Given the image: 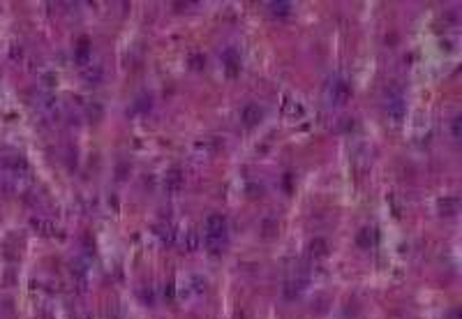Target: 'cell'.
Listing matches in <instances>:
<instances>
[{
	"label": "cell",
	"instance_id": "cell-1",
	"mask_svg": "<svg viewBox=\"0 0 462 319\" xmlns=\"http://www.w3.org/2000/svg\"><path fill=\"white\" fill-rule=\"evenodd\" d=\"M224 243H227V218L220 213H213L206 220V245L213 252H217L224 247Z\"/></svg>",
	"mask_w": 462,
	"mask_h": 319
},
{
	"label": "cell",
	"instance_id": "cell-2",
	"mask_svg": "<svg viewBox=\"0 0 462 319\" xmlns=\"http://www.w3.org/2000/svg\"><path fill=\"white\" fill-rule=\"evenodd\" d=\"M384 109H386V113H389L391 118L400 120L402 116H404V100H402V95L396 93V90L386 93V100H384Z\"/></svg>",
	"mask_w": 462,
	"mask_h": 319
},
{
	"label": "cell",
	"instance_id": "cell-3",
	"mask_svg": "<svg viewBox=\"0 0 462 319\" xmlns=\"http://www.w3.org/2000/svg\"><path fill=\"white\" fill-rule=\"evenodd\" d=\"M351 97V88L344 79H335L330 83V102L333 104H344V102Z\"/></svg>",
	"mask_w": 462,
	"mask_h": 319
},
{
	"label": "cell",
	"instance_id": "cell-4",
	"mask_svg": "<svg viewBox=\"0 0 462 319\" xmlns=\"http://www.w3.org/2000/svg\"><path fill=\"white\" fill-rule=\"evenodd\" d=\"M262 118H264V111H262V106H259V104H248L245 109H243V113H241V120H243V125H245V127L259 125V123H262Z\"/></svg>",
	"mask_w": 462,
	"mask_h": 319
},
{
	"label": "cell",
	"instance_id": "cell-5",
	"mask_svg": "<svg viewBox=\"0 0 462 319\" xmlns=\"http://www.w3.org/2000/svg\"><path fill=\"white\" fill-rule=\"evenodd\" d=\"M305 287H308V278L289 280V282H284V296H287V299H296V296H301L303 294Z\"/></svg>",
	"mask_w": 462,
	"mask_h": 319
},
{
	"label": "cell",
	"instance_id": "cell-6",
	"mask_svg": "<svg viewBox=\"0 0 462 319\" xmlns=\"http://www.w3.org/2000/svg\"><path fill=\"white\" fill-rule=\"evenodd\" d=\"M356 243H358V247H363V250H368V247H375V243H377V232L372 229V227H363L361 232H358V236H356Z\"/></svg>",
	"mask_w": 462,
	"mask_h": 319
},
{
	"label": "cell",
	"instance_id": "cell-7",
	"mask_svg": "<svg viewBox=\"0 0 462 319\" xmlns=\"http://www.w3.org/2000/svg\"><path fill=\"white\" fill-rule=\"evenodd\" d=\"M181 187H183V173L178 169L167 171V176H164V190L167 192H178Z\"/></svg>",
	"mask_w": 462,
	"mask_h": 319
},
{
	"label": "cell",
	"instance_id": "cell-8",
	"mask_svg": "<svg viewBox=\"0 0 462 319\" xmlns=\"http://www.w3.org/2000/svg\"><path fill=\"white\" fill-rule=\"evenodd\" d=\"M310 257L312 259H324L326 254H329V243H326V239H315L312 243H310Z\"/></svg>",
	"mask_w": 462,
	"mask_h": 319
},
{
	"label": "cell",
	"instance_id": "cell-9",
	"mask_svg": "<svg viewBox=\"0 0 462 319\" xmlns=\"http://www.w3.org/2000/svg\"><path fill=\"white\" fill-rule=\"evenodd\" d=\"M268 9H270V14H273V16H287V14L291 12V2H287V0L270 2V5H268Z\"/></svg>",
	"mask_w": 462,
	"mask_h": 319
},
{
	"label": "cell",
	"instance_id": "cell-10",
	"mask_svg": "<svg viewBox=\"0 0 462 319\" xmlns=\"http://www.w3.org/2000/svg\"><path fill=\"white\" fill-rule=\"evenodd\" d=\"M458 206H460V201H458L456 197H449V199L439 201V208H442L444 215H453V213H458Z\"/></svg>",
	"mask_w": 462,
	"mask_h": 319
},
{
	"label": "cell",
	"instance_id": "cell-11",
	"mask_svg": "<svg viewBox=\"0 0 462 319\" xmlns=\"http://www.w3.org/2000/svg\"><path fill=\"white\" fill-rule=\"evenodd\" d=\"M76 60H79L81 65H86L88 60H90V47H88V40H81V44L76 47Z\"/></svg>",
	"mask_w": 462,
	"mask_h": 319
},
{
	"label": "cell",
	"instance_id": "cell-12",
	"mask_svg": "<svg viewBox=\"0 0 462 319\" xmlns=\"http://www.w3.org/2000/svg\"><path fill=\"white\" fill-rule=\"evenodd\" d=\"M33 225H35V229H37L40 234H44V236H54V234H56L54 225H51V222H47V220H33Z\"/></svg>",
	"mask_w": 462,
	"mask_h": 319
},
{
	"label": "cell",
	"instance_id": "cell-13",
	"mask_svg": "<svg viewBox=\"0 0 462 319\" xmlns=\"http://www.w3.org/2000/svg\"><path fill=\"white\" fill-rule=\"evenodd\" d=\"M183 243H185V247H188L190 252H195L197 247H199L201 239H199V234H197V232H188V236L183 239Z\"/></svg>",
	"mask_w": 462,
	"mask_h": 319
},
{
	"label": "cell",
	"instance_id": "cell-14",
	"mask_svg": "<svg viewBox=\"0 0 462 319\" xmlns=\"http://www.w3.org/2000/svg\"><path fill=\"white\" fill-rule=\"evenodd\" d=\"M224 65L229 67V74H236V70H238V63H236V53L229 51L227 53V60H224Z\"/></svg>",
	"mask_w": 462,
	"mask_h": 319
},
{
	"label": "cell",
	"instance_id": "cell-15",
	"mask_svg": "<svg viewBox=\"0 0 462 319\" xmlns=\"http://www.w3.org/2000/svg\"><path fill=\"white\" fill-rule=\"evenodd\" d=\"M141 299H143V303L153 306V303H155V292H153V289H141Z\"/></svg>",
	"mask_w": 462,
	"mask_h": 319
},
{
	"label": "cell",
	"instance_id": "cell-16",
	"mask_svg": "<svg viewBox=\"0 0 462 319\" xmlns=\"http://www.w3.org/2000/svg\"><path fill=\"white\" fill-rule=\"evenodd\" d=\"M451 132H453V137H456V139L460 137V116H456V118H453V123H451Z\"/></svg>",
	"mask_w": 462,
	"mask_h": 319
},
{
	"label": "cell",
	"instance_id": "cell-17",
	"mask_svg": "<svg viewBox=\"0 0 462 319\" xmlns=\"http://www.w3.org/2000/svg\"><path fill=\"white\" fill-rule=\"evenodd\" d=\"M451 319H460V310H458V308L456 310H451Z\"/></svg>",
	"mask_w": 462,
	"mask_h": 319
},
{
	"label": "cell",
	"instance_id": "cell-18",
	"mask_svg": "<svg viewBox=\"0 0 462 319\" xmlns=\"http://www.w3.org/2000/svg\"><path fill=\"white\" fill-rule=\"evenodd\" d=\"M37 319H54V317H51V315H49V313H42V315H40V317H37Z\"/></svg>",
	"mask_w": 462,
	"mask_h": 319
}]
</instances>
